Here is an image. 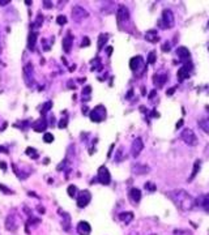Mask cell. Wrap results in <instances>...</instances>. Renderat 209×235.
<instances>
[{"label": "cell", "mask_w": 209, "mask_h": 235, "mask_svg": "<svg viewBox=\"0 0 209 235\" xmlns=\"http://www.w3.org/2000/svg\"><path fill=\"white\" fill-rule=\"evenodd\" d=\"M169 196L173 199V201L176 204V206H179L180 209H183V210H190L195 204L194 199L183 189L173 191V192H170Z\"/></svg>", "instance_id": "1"}, {"label": "cell", "mask_w": 209, "mask_h": 235, "mask_svg": "<svg viewBox=\"0 0 209 235\" xmlns=\"http://www.w3.org/2000/svg\"><path fill=\"white\" fill-rule=\"evenodd\" d=\"M106 115H107V112H106V108H104V106L99 104V106H95L93 110H91V112H90V119L93 120L94 123H101V121H103L104 119H106Z\"/></svg>", "instance_id": "2"}, {"label": "cell", "mask_w": 209, "mask_h": 235, "mask_svg": "<svg viewBox=\"0 0 209 235\" xmlns=\"http://www.w3.org/2000/svg\"><path fill=\"white\" fill-rule=\"evenodd\" d=\"M180 137H182V140L190 146H195L196 144H197V137H196L194 131L190 129V128H186L184 131H182Z\"/></svg>", "instance_id": "3"}, {"label": "cell", "mask_w": 209, "mask_h": 235, "mask_svg": "<svg viewBox=\"0 0 209 235\" xmlns=\"http://www.w3.org/2000/svg\"><path fill=\"white\" fill-rule=\"evenodd\" d=\"M174 22H175V20H174L173 12L170 11V9H163V12H162V20H161V25H163L162 28L163 29L173 28Z\"/></svg>", "instance_id": "4"}, {"label": "cell", "mask_w": 209, "mask_h": 235, "mask_svg": "<svg viewBox=\"0 0 209 235\" xmlns=\"http://www.w3.org/2000/svg\"><path fill=\"white\" fill-rule=\"evenodd\" d=\"M88 16H89V13L80 5H76L72 8V17H73V21H76V22H81Z\"/></svg>", "instance_id": "5"}, {"label": "cell", "mask_w": 209, "mask_h": 235, "mask_svg": "<svg viewBox=\"0 0 209 235\" xmlns=\"http://www.w3.org/2000/svg\"><path fill=\"white\" fill-rule=\"evenodd\" d=\"M24 78L28 86H32L34 82V68L32 63H28L24 67Z\"/></svg>", "instance_id": "6"}, {"label": "cell", "mask_w": 209, "mask_h": 235, "mask_svg": "<svg viewBox=\"0 0 209 235\" xmlns=\"http://www.w3.org/2000/svg\"><path fill=\"white\" fill-rule=\"evenodd\" d=\"M91 200V195L89 191H81L77 195V206L78 208H85Z\"/></svg>", "instance_id": "7"}, {"label": "cell", "mask_w": 209, "mask_h": 235, "mask_svg": "<svg viewBox=\"0 0 209 235\" xmlns=\"http://www.w3.org/2000/svg\"><path fill=\"white\" fill-rule=\"evenodd\" d=\"M110 180H111V176H110V172H108L107 167L101 166L98 169V182L103 186H107V184H110Z\"/></svg>", "instance_id": "8"}, {"label": "cell", "mask_w": 209, "mask_h": 235, "mask_svg": "<svg viewBox=\"0 0 209 235\" xmlns=\"http://www.w3.org/2000/svg\"><path fill=\"white\" fill-rule=\"evenodd\" d=\"M129 19V12H128V8L124 7V5H120L118 8V12H116V20L118 22H124Z\"/></svg>", "instance_id": "9"}, {"label": "cell", "mask_w": 209, "mask_h": 235, "mask_svg": "<svg viewBox=\"0 0 209 235\" xmlns=\"http://www.w3.org/2000/svg\"><path fill=\"white\" fill-rule=\"evenodd\" d=\"M129 67L132 69L133 72H137L139 69H142L144 68V60L141 56H135L129 60Z\"/></svg>", "instance_id": "10"}, {"label": "cell", "mask_w": 209, "mask_h": 235, "mask_svg": "<svg viewBox=\"0 0 209 235\" xmlns=\"http://www.w3.org/2000/svg\"><path fill=\"white\" fill-rule=\"evenodd\" d=\"M192 69V64L191 63H186L183 67L178 71V78H179L180 81L183 80H186V78H188L190 77V71Z\"/></svg>", "instance_id": "11"}, {"label": "cell", "mask_w": 209, "mask_h": 235, "mask_svg": "<svg viewBox=\"0 0 209 235\" xmlns=\"http://www.w3.org/2000/svg\"><path fill=\"white\" fill-rule=\"evenodd\" d=\"M17 227H19V225H17L16 217L13 214H9L5 220V229L8 230V231H16Z\"/></svg>", "instance_id": "12"}, {"label": "cell", "mask_w": 209, "mask_h": 235, "mask_svg": "<svg viewBox=\"0 0 209 235\" xmlns=\"http://www.w3.org/2000/svg\"><path fill=\"white\" fill-rule=\"evenodd\" d=\"M46 128H47V120L45 118H41V119H38L33 123V129L36 132H45Z\"/></svg>", "instance_id": "13"}, {"label": "cell", "mask_w": 209, "mask_h": 235, "mask_svg": "<svg viewBox=\"0 0 209 235\" xmlns=\"http://www.w3.org/2000/svg\"><path fill=\"white\" fill-rule=\"evenodd\" d=\"M144 148V144L141 141V138H136L133 142H132V146H131V152H132V155L133 157H137L140 154V152Z\"/></svg>", "instance_id": "14"}, {"label": "cell", "mask_w": 209, "mask_h": 235, "mask_svg": "<svg viewBox=\"0 0 209 235\" xmlns=\"http://www.w3.org/2000/svg\"><path fill=\"white\" fill-rule=\"evenodd\" d=\"M90 231H91V227H90V225L88 223V222H85V221L78 222V225H77V233L80 234V235H89Z\"/></svg>", "instance_id": "15"}, {"label": "cell", "mask_w": 209, "mask_h": 235, "mask_svg": "<svg viewBox=\"0 0 209 235\" xmlns=\"http://www.w3.org/2000/svg\"><path fill=\"white\" fill-rule=\"evenodd\" d=\"M176 55L179 56V59L182 60V62H188V60H190V56H191L188 49H187V47H183V46H182V47H178Z\"/></svg>", "instance_id": "16"}, {"label": "cell", "mask_w": 209, "mask_h": 235, "mask_svg": "<svg viewBox=\"0 0 209 235\" xmlns=\"http://www.w3.org/2000/svg\"><path fill=\"white\" fill-rule=\"evenodd\" d=\"M72 45H73V37L71 34H68L67 37L63 39V50L67 52H71V49H72Z\"/></svg>", "instance_id": "17"}, {"label": "cell", "mask_w": 209, "mask_h": 235, "mask_svg": "<svg viewBox=\"0 0 209 235\" xmlns=\"http://www.w3.org/2000/svg\"><path fill=\"white\" fill-rule=\"evenodd\" d=\"M37 37H38V33L36 32H30L29 37H28V47L30 51L34 50V47H36V43H37Z\"/></svg>", "instance_id": "18"}, {"label": "cell", "mask_w": 209, "mask_h": 235, "mask_svg": "<svg viewBox=\"0 0 209 235\" xmlns=\"http://www.w3.org/2000/svg\"><path fill=\"white\" fill-rule=\"evenodd\" d=\"M145 39L152 43H156V42H158L159 37H158V34H157L156 30H149V32H146V34H145Z\"/></svg>", "instance_id": "19"}, {"label": "cell", "mask_w": 209, "mask_h": 235, "mask_svg": "<svg viewBox=\"0 0 209 235\" xmlns=\"http://www.w3.org/2000/svg\"><path fill=\"white\" fill-rule=\"evenodd\" d=\"M197 204L200 206L205 208L207 210H209V193L204 195V196H200V197L197 199Z\"/></svg>", "instance_id": "20"}, {"label": "cell", "mask_w": 209, "mask_h": 235, "mask_svg": "<svg viewBox=\"0 0 209 235\" xmlns=\"http://www.w3.org/2000/svg\"><path fill=\"white\" fill-rule=\"evenodd\" d=\"M129 196H131V199H132L135 203H139L141 200V191L139 188H132L129 191Z\"/></svg>", "instance_id": "21"}, {"label": "cell", "mask_w": 209, "mask_h": 235, "mask_svg": "<svg viewBox=\"0 0 209 235\" xmlns=\"http://www.w3.org/2000/svg\"><path fill=\"white\" fill-rule=\"evenodd\" d=\"M166 80H167V76L166 75H154V84L157 85V86H162L165 82H166Z\"/></svg>", "instance_id": "22"}, {"label": "cell", "mask_w": 209, "mask_h": 235, "mask_svg": "<svg viewBox=\"0 0 209 235\" xmlns=\"http://www.w3.org/2000/svg\"><path fill=\"white\" fill-rule=\"evenodd\" d=\"M200 165H201V161H200V159H196V161H195V165H194L192 174H191V176H190V180H192L197 175V172H199V170H200Z\"/></svg>", "instance_id": "23"}, {"label": "cell", "mask_w": 209, "mask_h": 235, "mask_svg": "<svg viewBox=\"0 0 209 235\" xmlns=\"http://www.w3.org/2000/svg\"><path fill=\"white\" fill-rule=\"evenodd\" d=\"M107 39H108L107 34H101L98 37V50H102V47L107 43Z\"/></svg>", "instance_id": "24"}, {"label": "cell", "mask_w": 209, "mask_h": 235, "mask_svg": "<svg viewBox=\"0 0 209 235\" xmlns=\"http://www.w3.org/2000/svg\"><path fill=\"white\" fill-rule=\"evenodd\" d=\"M199 125L201 127V129L204 131V132L209 135V118H208V119L200 120V121H199Z\"/></svg>", "instance_id": "25"}, {"label": "cell", "mask_w": 209, "mask_h": 235, "mask_svg": "<svg viewBox=\"0 0 209 235\" xmlns=\"http://www.w3.org/2000/svg\"><path fill=\"white\" fill-rule=\"evenodd\" d=\"M25 153L26 154H28L29 157H30V158H33V159H36V158H38V152L36 150V149H34V148H26V152H25Z\"/></svg>", "instance_id": "26"}, {"label": "cell", "mask_w": 209, "mask_h": 235, "mask_svg": "<svg viewBox=\"0 0 209 235\" xmlns=\"http://www.w3.org/2000/svg\"><path fill=\"white\" fill-rule=\"evenodd\" d=\"M119 218H120L122 221H124L125 223H128V222L133 218V214H132L131 212H129V213H120V214H119Z\"/></svg>", "instance_id": "27"}, {"label": "cell", "mask_w": 209, "mask_h": 235, "mask_svg": "<svg viewBox=\"0 0 209 235\" xmlns=\"http://www.w3.org/2000/svg\"><path fill=\"white\" fill-rule=\"evenodd\" d=\"M67 192H68V195L71 196V197H75V196H76V192H77V187H76V186H73V184H71V186L68 187Z\"/></svg>", "instance_id": "28"}, {"label": "cell", "mask_w": 209, "mask_h": 235, "mask_svg": "<svg viewBox=\"0 0 209 235\" xmlns=\"http://www.w3.org/2000/svg\"><path fill=\"white\" fill-rule=\"evenodd\" d=\"M146 170H148L146 166H135L133 167V171L136 172V174H145Z\"/></svg>", "instance_id": "29"}, {"label": "cell", "mask_w": 209, "mask_h": 235, "mask_svg": "<svg viewBox=\"0 0 209 235\" xmlns=\"http://www.w3.org/2000/svg\"><path fill=\"white\" fill-rule=\"evenodd\" d=\"M43 141L47 142V144H51L52 141H54V136H52V133H45L43 135Z\"/></svg>", "instance_id": "30"}, {"label": "cell", "mask_w": 209, "mask_h": 235, "mask_svg": "<svg viewBox=\"0 0 209 235\" xmlns=\"http://www.w3.org/2000/svg\"><path fill=\"white\" fill-rule=\"evenodd\" d=\"M148 63L149 64H154L156 63V51H150L149 55H148Z\"/></svg>", "instance_id": "31"}, {"label": "cell", "mask_w": 209, "mask_h": 235, "mask_svg": "<svg viewBox=\"0 0 209 235\" xmlns=\"http://www.w3.org/2000/svg\"><path fill=\"white\" fill-rule=\"evenodd\" d=\"M51 107H52V102H51V101L46 102L45 104H43V107H42V111H41V112H42V114H46V112L49 111Z\"/></svg>", "instance_id": "32"}, {"label": "cell", "mask_w": 209, "mask_h": 235, "mask_svg": "<svg viewBox=\"0 0 209 235\" xmlns=\"http://www.w3.org/2000/svg\"><path fill=\"white\" fill-rule=\"evenodd\" d=\"M56 22H58L59 25H65V22H67V17L63 16V15H60L56 17Z\"/></svg>", "instance_id": "33"}, {"label": "cell", "mask_w": 209, "mask_h": 235, "mask_svg": "<svg viewBox=\"0 0 209 235\" xmlns=\"http://www.w3.org/2000/svg\"><path fill=\"white\" fill-rule=\"evenodd\" d=\"M0 191H3L5 195H12L13 193V191L12 189H9L8 187H5V186H3V184H0Z\"/></svg>", "instance_id": "34"}, {"label": "cell", "mask_w": 209, "mask_h": 235, "mask_svg": "<svg viewBox=\"0 0 209 235\" xmlns=\"http://www.w3.org/2000/svg\"><path fill=\"white\" fill-rule=\"evenodd\" d=\"M90 93H91V88H90V86H86V88H84V90H82V97H84V99H85L86 95H88V98H89Z\"/></svg>", "instance_id": "35"}, {"label": "cell", "mask_w": 209, "mask_h": 235, "mask_svg": "<svg viewBox=\"0 0 209 235\" xmlns=\"http://www.w3.org/2000/svg\"><path fill=\"white\" fill-rule=\"evenodd\" d=\"M90 45V39L88 37H84V39H82V43H81V47H86V46H89Z\"/></svg>", "instance_id": "36"}, {"label": "cell", "mask_w": 209, "mask_h": 235, "mask_svg": "<svg viewBox=\"0 0 209 235\" xmlns=\"http://www.w3.org/2000/svg\"><path fill=\"white\" fill-rule=\"evenodd\" d=\"M145 188H146V189H149V191H156V186L153 184V183L148 182L146 184H145Z\"/></svg>", "instance_id": "37"}, {"label": "cell", "mask_w": 209, "mask_h": 235, "mask_svg": "<svg viewBox=\"0 0 209 235\" xmlns=\"http://www.w3.org/2000/svg\"><path fill=\"white\" fill-rule=\"evenodd\" d=\"M42 21H43V17H42V15H38V19H37V21H36V24H34V25H36L37 28H39V26L42 25Z\"/></svg>", "instance_id": "38"}, {"label": "cell", "mask_w": 209, "mask_h": 235, "mask_svg": "<svg viewBox=\"0 0 209 235\" xmlns=\"http://www.w3.org/2000/svg\"><path fill=\"white\" fill-rule=\"evenodd\" d=\"M67 124H68L67 119H62L59 121V128H65V127H67Z\"/></svg>", "instance_id": "39"}, {"label": "cell", "mask_w": 209, "mask_h": 235, "mask_svg": "<svg viewBox=\"0 0 209 235\" xmlns=\"http://www.w3.org/2000/svg\"><path fill=\"white\" fill-rule=\"evenodd\" d=\"M162 51H165V52H166V51H170V43H169V42H166V43H165V45L162 46Z\"/></svg>", "instance_id": "40"}, {"label": "cell", "mask_w": 209, "mask_h": 235, "mask_svg": "<svg viewBox=\"0 0 209 235\" xmlns=\"http://www.w3.org/2000/svg\"><path fill=\"white\" fill-rule=\"evenodd\" d=\"M43 7H45V8H49V9H50V8L52 7V3H51V2H43Z\"/></svg>", "instance_id": "41"}, {"label": "cell", "mask_w": 209, "mask_h": 235, "mask_svg": "<svg viewBox=\"0 0 209 235\" xmlns=\"http://www.w3.org/2000/svg\"><path fill=\"white\" fill-rule=\"evenodd\" d=\"M0 153H8V149L4 146H0Z\"/></svg>", "instance_id": "42"}, {"label": "cell", "mask_w": 209, "mask_h": 235, "mask_svg": "<svg viewBox=\"0 0 209 235\" xmlns=\"http://www.w3.org/2000/svg\"><path fill=\"white\" fill-rule=\"evenodd\" d=\"M182 125H183V120H179V121L176 123V128H180Z\"/></svg>", "instance_id": "43"}, {"label": "cell", "mask_w": 209, "mask_h": 235, "mask_svg": "<svg viewBox=\"0 0 209 235\" xmlns=\"http://www.w3.org/2000/svg\"><path fill=\"white\" fill-rule=\"evenodd\" d=\"M174 90H175V88H171L170 90H167V95H171L174 93Z\"/></svg>", "instance_id": "44"}, {"label": "cell", "mask_w": 209, "mask_h": 235, "mask_svg": "<svg viewBox=\"0 0 209 235\" xmlns=\"http://www.w3.org/2000/svg\"><path fill=\"white\" fill-rule=\"evenodd\" d=\"M0 167H2L3 170H5V169H7V165L4 163V162H0Z\"/></svg>", "instance_id": "45"}, {"label": "cell", "mask_w": 209, "mask_h": 235, "mask_svg": "<svg viewBox=\"0 0 209 235\" xmlns=\"http://www.w3.org/2000/svg\"><path fill=\"white\" fill-rule=\"evenodd\" d=\"M9 3V0H4V2H0V4H8Z\"/></svg>", "instance_id": "46"}]
</instances>
